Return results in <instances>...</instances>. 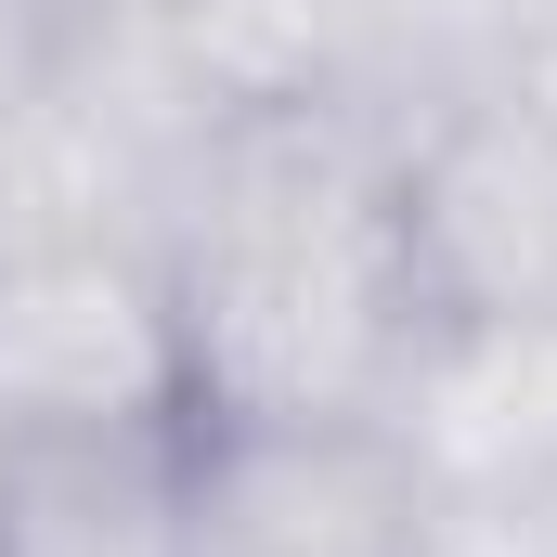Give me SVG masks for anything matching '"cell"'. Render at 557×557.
Instances as JSON below:
<instances>
[{"label":"cell","instance_id":"7","mask_svg":"<svg viewBox=\"0 0 557 557\" xmlns=\"http://www.w3.org/2000/svg\"><path fill=\"white\" fill-rule=\"evenodd\" d=\"M52 52H65V26H52V13H26V0H0V131L26 117V91L52 78Z\"/></svg>","mask_w":557,"mask_h":557},{"label":"cell","instance_id":"8","mask_svg":"<svg viewBox=\"0 0 557 557\" xmlns=\"http://www.w3.org/2000/svg\"><path fill=\"white\" fill-rule=\"evenodd\" d=\"M493 91L532 104V117H557V0H519V39H506V78Z\"/></svg>","mask_w":557,"mask_h":557},{"label":"cell","instance_id":"4","mask_svg":"<svg viewBox=\"0 0 557 557\" xmlns=\"http://www.w3.org/2000/svg\"><path fill=\"white\" fill-rule=\"evenodd\" d=\"M416 273L428 311L557 324V117L480 91L416 131Z\"/></svg>","mask_w":557,"mask_h":557},{"label":"cell","instance_id":"10","mask_svg":"<svg viewBox=\"0 0 557 557\" xmlns=\"http://www.w3.org/2000/svg\"><path fill=\"white\" fill-rule=\"evenodd\" d=\"M519 532H532V557H557V480L532 493V506H519Z\"/></svg>","mask_w":557,"mask_h":557},{"label":"cell","instance_id":"6","mask_svg":"<svg viewBox=\"0 0 557 557\" xmlns=\"http://www.w3.org/2000/svg\"><path fill=\"white\" fill-rule=\"evenodd\" d=\"M0 557H182V416L13 441L0 454Z\"/></svg>","mask_w":557,"mask_h":557},{"label":"cell","instance_id":"2","mask_svg":"<svg viewBox=\"0 0 557 557\" xmlns=\"http://www.w3.org/2000/svg\"><path fill=\"white\" fill-rule=\"evenodd\" d=\"M428 519L389 416H182V557H428Z\"/></svg>","mask_w":557,"mask_h":557},{"label":"cell","instance_id":"9","mask_svg":"<svg viewBox=\"0 0 557 557\" xmlns=\"http://www.w3.org/2000/svg\"><path fill=\"white\" fill-rule=\"evenodd\" d=\"M428 557H532V532H519V506H441Z\"/></svg>","mask_w":557,"mask_h":557},{"label":"cell","instance_id":"5","mask_svg":"<svg viewBox=\"0 0 557 557\" xmlns=\"http://www.w3.org/2000/svg\"><path fill=\"white\" fill-rule=\"evenodd\" d=\"M376 416L403 428L441 506H532L557 480V324L428 311Z\"/></svg>","mask_w":557,"mask_h":557},{"label":"cell","instance_id":"11","mask_svg":"<svg viewBox=\"0 0 557 557\" xmlns=\"http://www.w3.org/2000/svg\"><path fill=\"white\" fill-rule=\"evenodd\" d=\"M0 454H13V441H0Z\"/></svg>","mask_w":557,"mask_h":557},{"label":"cell","instance_id":"1","mask_svg":"<svg viewBox=\"0 0 557 557\" xmlns=\"http://www.w3.org/2000/svg\"><path fill=\"white\" fill-rule=\"evenodd\" d=\"M182 416H376L428 324L416 131L376 104H234L156 221Z\"/></svg>","mask_w":557,"mask_h":557},{"label":"cell","instance_id":"3","mask_svg":"<svg viewBox=\"0 0 557 557\" xmlns=\"http://www.w3.org/2000/svg\"><path fill=\"white\" fill-rule=\"evenodd\" d=\"M182 416V337L156 247H39L0 260V441Z\"/></svg>","mask_w":557,"mask_h":557}]
</instances>
